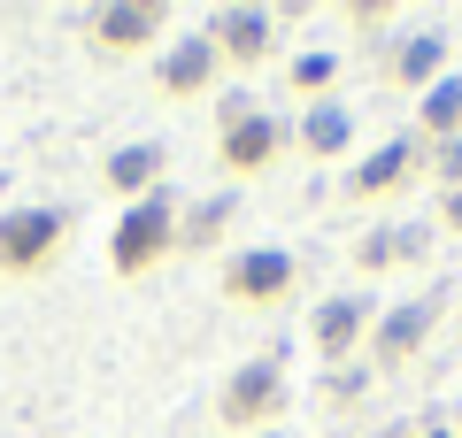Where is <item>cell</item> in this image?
Returning a JSON list of instances; mask_svg holds the SVG:
<instances>
[{
	"instance_id": "cell-1",
	"label": "cell",
	"mask_w": 462,
	"mask_h": 438,
	"mask_svg": "<svg viewBox=\"0 0 462 438\" xmlns=\"http://www.w3.org/2000/svg\"><path fill=\"white\" fill-rule=\"evenodd\" d=\"M178 246V215H170V200H139L124 224H116V239H108V261L124 277H147L154 261Z\"/></svg>"
},
{
	"instance_id": "cell-2",
	"label": "cell",
	"mask_w": 462,
	"mask_h": 438,
	"mask_svg": "<svg viewBox=\"0 0 462 438\" xmlns=\"http://www.w3.org/2000/svg\"><path fill=\"white\" fill-rule=\"evenodd\" d=\"M62 231L69 215L62 208H23V215H0V269L8 277H32L62 254Z\"/></svg>"
},
{
	"instance_id": "cell-3",
	"label": "cell",
	"mask_w": 462,
	"mask_h": 438,
	"mask_svg": "<svg viewBox=\"0 0 462 438\" xmlns=\"http://www.w3.org/2000/svg\"><path fill=\"white\" fill-rule=\"evenodd\" d=\"M278 407H285V370H278V361H247V370H231L216 415H224L231 431H254V423H270Z\"/></svg>"
},
{
	"instance_id": "cell-4",
	"label": "cell",
	"mask_w": 462,
	"mask_h": 438,
	"mask_svg": "<svg viewBox=\"0 0 462 438\" xmlns=\"http://www.w3.org/2000/svg\"><path fill=\"white\" fill-rule=\"evenodd\" d=\"M278 146H285V131L270 123V115L239 108V100L224 108V169H239V178H254V169H270V162H278Z\"/></svg>"
},
{
	"instance_id": "cell-5",
	"label": "cell",
	"mask_w": 462,
	"mask_h": 438,
	"mask_svg": "<svg viewBox=\"0 0 462 438\" xmlns=\"http://www.w3.org/2000/svg\"><path fill=\"white\" fill-rule=\"evenodd\" d=\"M85 32H93V47L132 54V47H147V39L162 32V0H116V8H93Z\"/></svg>"
},
{
	"instance_id": "cell-6",
	"label": "cell",
	"mask_w": 462,
	"mask_h": 438,
	"mask_svg": "<svg viewBox=\"0 0 462 438\" xmlns=\"http://www.w3.org/2000/svg\"><path fill=\"white\" fill-rule=\"evenodd\" d=\"M285 285H293V261L278 254V246H263V254H239L224 269V292L239 300V308H263V300H285Z\"/></svg>"
},
{
	"instance_id": "cell-7",
	"label": "cell",
	"mask_w": 462,
	"mask_h": 438,
	"mask_svg": "<svg viewBox=\"0 0 462 438\" xmlns=\"http://www.w3.org/2000/svg\"><path fill=\"white\" fill-rule=\"evenodd\" d=\"M439 308H447L439 292H424V300H409V308H393V315L378 324V339H370V346H378V361H385V370H393V361H409L416 346L431 339V324H439Z\"/></svg>"
},
{
	"instance_id": "cell-8",
	"label": "cell",
	"mask_w": 462,
	"mask_h": 438,
	"mask_svg": "<svg viewBox=\"0 0 462 438\" xmlns=\"http://www.w3.org/2000/svg\"><path fill=\"white\" fill-rule=\"evenodd\" d=\"M208 47L231 54V62H263V54H270V16H254V8H224V16L208 23Z\"/></svg>"
},
{
	"instance_id": "cell-9",
	"label": "cell",
	"mask_w": 462,
	"mask_h": 438,
	"mask_svg": "<svg viewBox=\"0 0 462 438\" xmlns=\"http://www.w3.org/2000/svg\"><path fill=\"white\" fill-rule=\"evenodd\" d=\"M363 331H370V300H324V308H316V346H324V361L355 354Z\"/></svg>"
},
{
	"instance_id": "cell-10",
	"label": "cell",
	"mask_w": 462,
	"mask_h": 438,
	"mask_svg": "<svg viewBox=\"0 0 462 438\" xmlns=\"http://www.w3.org/2000/svg\"><path fill=\"white\" fill-rule=\"evenodd\" d=\"M409 169H416V146L393 139L385 154H370V162L346 178V193H355V200H378V193H393V185H409Z\"/></svg>"
},
{
	"instance_id": "cell-11",
	"label": "cell",
	"mask_w": 462,
	"mask_h": 438,
	"mask_svg": "<svg viewBox=\"0 0 462 438\" xmlns=\"http://www.w3.org/2000/svg\"><path fill=\"white\" fill-rule=\"evenodd\" d=\"M424 231H416V224H401V231H370V239L363 246H355V269H370V277H378V269H401V261H424Z\"/></svg>"
},
{
	"instance_id": "cell-12",
	"label": "cell",
	"mask_w": 462,
	"mask_h": 438,
	"mask_svg": "<svg viewBox=\"0 0 462 438\" xmlns=\"http://www.w3.org/2000/svg\"><path fill=\"white\" fill-rule=\"evenodd\" d=\"M439 62H447V39L439 32H416V39H401V47L385 54V78H393V85H431Z\"/></svg>"
},
{
	"instance_id": "cell-13",
	"label": "cell",
	"mask_w": 462,
	"mask_h": 438,
	"mask_svg": "<svg viewBox=\"0 0 462 438\" xmlns=\"http://www.w3.org/2000/svg\"><path fill=\"white\" fill-rule=\"evenodd\" d=\"M208 78H216V47H208V39H185V47H170V62H162V93L193 100V93H208Z\"/></svg>"
},
{
	"instance_id": "cell-14",
	"label": "cell",
	"mask_w": 462,
	"mask_h": 438,
	"mask_svg": "<svg viewBox=\"0 0 462 438\" xmlns=\"http://www.w3.org/2000/svg\"><path fill=\"white\" fill-rule=\"evenodd\" d=\"M154 178H162V146H124V154L108 162V185H116V193H147Z\"/></svg>"
},
{
	"instance_id": "cell-15",
	"label": "cell",
	"mask_w": 462,
	"mask_h": 438,
	"mask_svg": "<svg viewBox=\"0 0 462 438\" xmlns=\"http://www.w3.org/2000/svg\"><path fill=\"white\" fill-rule=\"evenodd\" d=\"M424 131H431V139H462V78H447V85H431V93H424Z\"/></svg>"
},
{
	"instance_id": "cell-16",
	"label": "cell",
	"mask_w": 462,
	"mask_h": 438,
	"mask_svg": "<svg viewBox=\"0 0 462 438\" xmlns=\"http://www.w3.org/2000/svg\"><path fill=\"white\" fill-rule=\"evenodd\" d=\"M231 215H239L231 200H208V208H193V215L178 224V246H185V254H200V246H216V239L231 231Z\"/></svg>"
},
{
	"instance_id": "cell-17",
	"label": "cell",
	"mask_w": 462,
	"mask_h": 438,
	"mask_svg": "<svg viewBox=\"0 0 462 438\" xmlns=\"http://www.w3.org/2000/svg\"><path fill=\"white\" fill-rule=\"evenodd\" d=\"M300 146H309L316 162H324V154H339V146H346V115H339V108H316L309 123H300Z\"/></svg>"
},
{
	"instance_id": "cell-18",
	"label": "cell",
	"mask_w": 462,
	"mask_h": 438,
	"mask_svg": "<svg viewBox=\"0 0 462 438\" xmlns=\"http://www.w3.org/2000/svg\"><path fill=\"white\" fill-rule=\"evenodd\" d=\"M331 78H339V62H331V54H300V62H293V85H300V93H324Z\"/></svg>"
},
{
	"instance_id": "cell-19",
	"label": "cell",
	"mask_w": 462,
	"mask_h": 438,
	"mask_svg": "<svg viewBox=\"0 0 462 438\" xmlns=\"http://www.w3.org/2000/svg\"><path fill=\"white\" fill-rule=\"evenodd\" d=\"M346 23H355V32H385V23H393V0H355Z\"/></svg>"
},
{
	"instance_id": "cell-20",
	"label": "cell",
	"mask_w": 462,
	"mask_h": 438,
	"mask_svg": "<svg viewBox=\"0 0 462 438\" xmlns=\"http://www.w3.org/2000/svg\"><path fill=\"white\" fill-rule=\"evenodd\" d=\"M439 178H447V193H462V139L439 146Z\"/></svg>"
},
{
	"instance_id": "cell-21",
	"label": "cell",
	"mask_w": 462,
	"mask_h": 438,
	"mask_svg": "<svg viewBox=\"0 0 462 438\" xmlns=\"http://www.w3.org/2000/svg\"><path fill=\"white\" fill-rule=\"evenodd\" d=\"M439 215H447V231H462V193H447V208H439Z\"/></svg>"
},
{
	"instance_id": "cell-22",
	"label": "cell",
	"mask_w": 462,
	"mask_h": 438,
	"mask_svg": "<svg viewBox=\"0 0 462 438\" xmlns=\"http://www.w3.org/2000/svg\"><path fill=\"white\" fill-rule=\"evenodd\" d=\"M424 438H455V431H424Z\"/></svg>"
}]
</instances>
